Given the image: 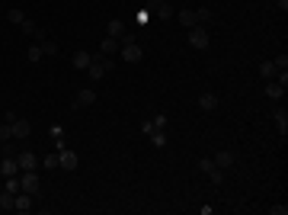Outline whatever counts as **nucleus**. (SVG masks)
<instances>
[{
	"label": "nucleus",
	"instance_id": "nucleus-32",
	"mask_svg": "<svg viewBox=\"0 0 288 215\" xmlns=\"http://www.w3.org/2000/svg\"><path fill=\"white\" fill-rule=\"evenodd\" d=\"M154 129H167V116H163V113L154 116Z\"/></svg>",
	"mask_w": 288,
	"mask_h": 215
},
{
	"label": "nucleus",
	"instance_id": "nucleus-25",
	"mask_svg": "<svg viewBox=\"0 0 288 215\" xmlns=\"http://www.w3.org/2000/svg\"><path fill=\"white\" fill-rule=\"evenodd\" d=\"M196 23H198V26L212 23V10H208V7H198V10H196Z\"/></svg>",
	"mask_w": 288,
	"mask_h": 215
},
{
	"label": "nucleus",
	"instance_id": "nucleus-6",
	"mask_svg": "<svg viewBox=\"0 0 288 215\" xmlns=\"http://www.w3.org/2000/svg\"><path fill=\"white\" fill-rule=\"evenodd\" d=\"M32 199H36V196H29V193H16L13 196V212H19V215H29L32 212Z\"/></svg>",
	"mask_w": 288,
	"mask_h": 215
},
{
	"label": "nucleus",
	"instance_id": "nucleus-15",
	"mask_svg": "<svg viewBox=\"0 0 288 215\" xmlns=\"http://www.w3.org/2000/svg\"><path fill=\"white\" fill-rule=\"evenodd\" d=\"M119 48H122V42H119V39L106 36V39H103V45H99V55H115Z\"/></svg>",
	"mask_w": 288,
	"mask_h": 215
},
{
	"label": "nucleus",
	"instance_id": "nucleus-9",
	"mask_svg": "<svg viewBox=\"0 0 288 215\" xmlns=\"http://www.w3.org/2000/svg\"><path fill=\"white\" fill-rule=\"evenodd\" d=\"M77 154L74 151H68V148H64V151H58V167H64V170H77Z\"/></svg>",
	"mask_w": 288,
	"mask_h": 215
},
{
	"label": "nucleus",
	"instance_id": "nucleus-22",
	"mask_svg": "<svg viewBox=\"0 0 288 215\" xmlns=\"http://www.w3.org/2000/svg\"><path fill=\"white\" fill-rule=\"evenodd\" d=\"M147 138L154 141V148H163V145H167V129H154Z\"/></svg>",
	"mask_w": 288,
	"mask_h": 215
},
{
	"label": "nucleus",
	"instance_id": "nucleus-18",
	"mask_svg": "<svg viewBox=\"0 0 288 215\" xmlns=\"http://www.w3.org/2000/svg\"><path fill=\"white\" fill-rule=\"evenodd\" d=\"M212 161L218 164L221 170H228L231 164H234V154H231V151H218V154H215V157H212Z\"/></svg>",
	"mask_w": 288,
	"mask_h": 215
},
{
	"label": "nucleus",
	"instance_id": "nucleus-17",
	"mask_svg": "<svg viewBox=\"0 0 288 215\" xmlns=\"http://www.w3.org/2000/svg\"><path fill=\"white\" fill-rule=\"evenodd\" d=\"M198 106H202L205 113H212V109H218V97H215V93H202V97H198Z\"/></svg>",
	"mask_w": 288,
	"mask_h": 215
},
{
	"label": "nucleus",
	"instance_id": "nucleus-24",
	"mask_svg": "<svg viewBox=\"0 0 288 215\" xmlns=\"http://www.w3.org/2000/svg\"><path fill=\"white\" fill-rule=\"evenodd\" d=\"M106 29H109V36H112V39H122V36H125V23H122V20H112Z\"/></svg>",
	"mask_w": 288,
	"mask_h": 215
},
{
	"label": "nucleus",
	"instance_id": "nucleus-19",
	"mask_svg": "<svg viewBox=\"0 0 288 215\" xmlns=\"http://www.w3.org/2000/svg\"><path fill=\"white\" fill-rule=\"evenodd\" d=\"M272 119H275V129H279L282 135H285V132H288V113H285V109H275Z\"/></svg>",
	"mask_w": 288,
	"mask_h": 215
},
{
	"label": "nucleus",
	"instance_id": "nucleus-29",
	"mask_svg": "<svg viewBox=\"0 0 288 215\" xmlns=\"http://www.w3.org/2000/svg\"><path fill=\"white\" fill-rule=\"evenodd\" d=\"M19 26H23V36H36V29H38V26L32 23V20H23Z\"/></svg>",
	"mask_w": 288,
	"mask_h": 215
},
{
	"label": "nucleus",
	"instance_id": "nucleus-14",
	"mask_svg": "<svg viewBox=\"0 0 288 215\" xmlns=\"http://www.w3.org/2000/svg\"><path fill=\"white\" fill-rule=\"evenodd\" d=\"M42 58H45V52H42V45H38V42H32V45L26 48V61H29V64H38Z\"/></svg>",
	"mask_w": 288,
	"mask_h": 215
},
{
	"label": "nucleus",
	"instance_id": "nucleus-31",
	"mask_svg": "<svg viewBox=\"0 0 288 215\" xmlns=\"http://www.w3.org/2000/svg\"><path fill=\"white\" fill-rule=\"evenodd\" d=\"M38 164H42V167H48V170H52V167H58V154H48V157H42Z\"/></svg>",
	"mask_w": 288,
	"mask_h": 215
},
{
	"label": "nucleus",
	"instance_id": "nucleus-11",
	"mask_svg": "<svg viewBox=\"0 0 288 215\" xmlns=\"http://www.w3.org/2000/svg\"><path fill=\"white\" fill-rule=\"evenodd\" d=\"M16 161H19V170H36L38 167V157L32 151H19V154H16Z\"/></svg>",
	"mask_w": 288,
	"mask_h": 215
},
{
	"label": "nucleus",
	"instance_id": "nucleus-16",
	"mask_svg": "<svg viewBox=\"0 0 288 215\" xmlns=\"http://www.w3.org/2000/svg\"><path fill=\"white\" fill-rule=\"evenodd\" d=\"M90 61H93V52H77L74 55V68L77 71H87V68H90Z\"/></svg>",
	"mask_w": 288,
	"mask_h": 215
},
{
	"label": "nucleus",
	"instance_id": "nucleus-2",
	"mask_svg": "<svg viewBox=\"0 0 288 215\" xmlns=\"http://www.w3.org/2000/svg\"><path fill=\"white\" fill-rule=\"evenodd\" d=\"M112 68H115V61L109 55H93L90 68H87V77H90V80H103V74H109Z\"/></svg>",
	"mask_w": 288,
	"mask_h": 215
},
{
	"label": "nucleus",
	"instance_id": "nucleus-28",
	"mask_svg": "<svg viewBox=\"0 0 288 215\" xmlns=\"http://www.w3.org/2000/svg\"><path fill=\"white\" fill-rule=\"evenodd\" d=\"M3 141H13V129H10V122L0 125V145H3Z\"/></svg>",
	"mask_w": 288,
	"mask_h": 215
},
{
	"label": "nucleus",
	"instance_id": "nucleus-7",
	"mask_svg": "<svg viewBox=\"0 0 288 215\" xmlns=\"http://www.w3.org/2000/svg\"><path fill=\"white\" fill-rule=\"evenodd\" d=\"M93 103H96V90H93V87L77 90V97H74V106L77 109H87V106H93Z\"/></svg>",
	"mask_w": 288,
	"mask_h": 215
},
{
	"label": "nucleus",
	"instance_id": "nucleus-34",
	"mask_svg": "<svg viewBox=\"0 0 288 215\" xmlns=\"http://www.w3.org/2000/svg\"><path fill=\"white\" fill-rule=\"evenodd\" d=\"M141 132H144V135H151V132H154V122H151V119H147V122H141Z\"/></svg>",
	"mask_w": 288,
	"mask_h": 215
},
{
	"label": "nucleus",
	"instance_id": "nucleus-26",
	"mask_svg": "<svg viewBox=\"0 0 288 215\" xmlns=\"http://www.w3.org/2000/svg\"><path fill=\"white\" fill-rule=\"evenodd\" d=\"M38 45H42V52H45V55H58V42H54V39H42V42H38Z\"/></svg>",
	"mask_w": 288,
	"mask_h": 215
},
{
	"label": "nucleus",
	"instance_id": "nucleus-8",
	"mask_svg": "<svg viewBox=\"0 0 288 215\" xmlns=\"http://www.w3.org/2000/svg\"><path fill=\"white\" fill-rule=\"evenodd\" d=\"M10 129H13V138H16V141H26V138H29V132H32V125L26 122V119H19V116H16L13 122H10Z\"/></svg>",
	"mask_w": 288,
	"mask_h": 215
},
{
	"label": "nucleus",
	"instance_id": "nucleus-23",
	"mask_svg": "<svg viewBox=\"0 0 288 215\" xmlns=\"http://www.w3.org/2000/svg\"><path fill=\"white\" fill-rule=\"evenodd\" d=\"M13 196L16 193H10V190L0 193V209H3V212H13Z\"/></svg>",
	"mask_w": 288,
	"mask_h": 215
},
{
	"label": "nucleus",
	"instance_id": "nucleus-13",
	"mask_svg": "<svg viewBox=\"0 0 288 215\" xmlns=\"http://www.w3.org/2000/svg\"><path fill=\"white\" fill-rule=\"evenodd\" d=\"M266 97H269V100H282V97H285V84H279V80H266Z\"/></svg>",
	"mask_w": 288,
	"mask_h": 215
},
{
	"label": "nucleus",
	"instance_id": "nucleus-1",
	"mask_svg": "<svg viewBox=\"0 0 288 215\" xmlns=\"http://www.w3.org/2000/svg\"><path fill=\"white\" fill-rule=\"evenodd\" d=\"M119 42H122V48H119V52H122V58H125V61H128V64H138V61H141V58H144L141 45H138V42H135V36H131V32H125V36H122Z\"/></svg>",
	"mask_w": 288,
	"mask_h": 215
},
{
	"label": "nucleus",
	"instance_id": "nucleus-5",
	"mask_svg": "<svg viewBox=\"0 0 288 215\" xmlns=\"http://www.w3.org/2000/svg\"><path fill=\"white\" fill-rule=\"evenodd\" d=\"M208 42H212V39H208L205 26H192V29H189V45H192V48L205 52V48H208Z\"/></svg>",
	"mask_w": 288,
	"mask_h": 215
},
{
	"label": "nucleus",
	"instance_id": "nucleus-27",
	"mask_svg": "<svg viewBox=\"0 0 288 215\" xmlns=\"http://www.w3.org/2000/svg\"><path fill=\"white\" fill-rule=\"evenodd\" d=\"M7 20H10V23H16V26H19V23L26 20V13H23V10H16V7H10V10H7Z\"/></svg>",
	"mask_w": 288,
	"mask_h": 215
},
{
	"label": "nucleus",
	"instance_id": "nucleus-30",
	"mask_svg": "<svg viewBox=\"0 0 288 215\" xmlns=\"http://www.w3.org/2000/svg\"><path fill=\"white\" fill-rule=\"evenodd\" d=\"M272 64H275V71H288V55L282 52L279 58H275V61H272Z\"/></svg>",
	"mask_w": 288,
	"mask_h": 215
},
{
	"label": "nucleus",
	"instance_id": "nucleus-21",
	"mask_svg": "<svg viewBox=\"0 0 288 215\" xmlns=\"http://www.w3.org/2000/svg\"><path fill=\"white\" fill-rule=\"evenodd\" d=\"M180 23L186 26V29H192V26H198V23H196V10H180Z\"/></svg>",
	"mask_w": 288,
	"mask_h": 215
},
{
	"label": "nucleus",
	"instance_id": "nucleus-12",
	"mask_svg": "<svg viewBox=\"0 0 288 215\" xmlns=\"http://www.w3.org/2000/svg\"><path fill=\"white\" fill-rule=\"evenodd\" d=\"M151 7L160 20H170V16H173V3H170V0H151Z\"/></svg>",
	"mask_w": 288,
	"mask_h": 215
},
{
	"label": "nucleus",
	"instance_id": "nucleus-33",
	"mask_svg": "<svg viewBox=\"0 0 288 215\" xmlns=\"http://www.w3.org/2000/svg\"><path fill=\"white\" fill-rule=\"evenodd\" d=\"M269 212H272V215H285L288 206H269Z\"/></svg>",
	"mask_w": 288,
	"mask_h": 215
},
{
	"label": "nucleus",
	"instance_id": "nucleus-10",
	"mask_svg": "<svg viewBox=\"0 0 288 215\" xmlns=\"http://www.w3.org/2000/svg\"><path fill=\"white\" fill-rule=\"evenodd\" d=\"M0 174H3V177H16V174H19V161H16V154H7V157H3Z\"/></svg>",
	"mask_w": 288,
	"mask_h": 215
},
{
	"label": "nucleus",
	"instance_id": "nucleus-3",
	"mask_svg": "<svg viewBox=\"0 0 288 215\" xmlns=\"http://www.w3.org/2000/svg\"><path fill=\"white\" fill-rule=\"evenodd\" d=\"M19 190L29 193V196H38V193H42V180H38L36 170H19Z\"/></svg>",
	"mask_w": 288,
	"mask_h": 215
},
{
	"label": "nucleus",
	"instance_id": "nucleus-20",
	"mask_svg": "<svg viewBox=\"0 0 288 215\" xmlns=\"http://www.w3.org/2000/svg\"><path fill=\"white\" fill-rule=\"evenodd\" d=\"M275 74H279V71H275L272 61H263V64H259V77H263V80H275Z\"/></svg>",
	"mask_w": 288,
	"mask_h": 215
},
{
	"label": "nucleus",
	"instance_id": "nucleus-4",
	"mask_svg": "<svg viewBox=\"0 0 288 215\" xmlns=\"http://www.w3.org/2000/svg\"><path fill=\"white\" fill-rule=\"evenodd\" d=\"M198 170H202V174H205L208 180H212L215 186H218V183H224V170H221L218 164L212 161V157H202V161H198Z\"/></svg>",
	"mask_w": 288,
	"mask_h": 215
}]
</instances>
